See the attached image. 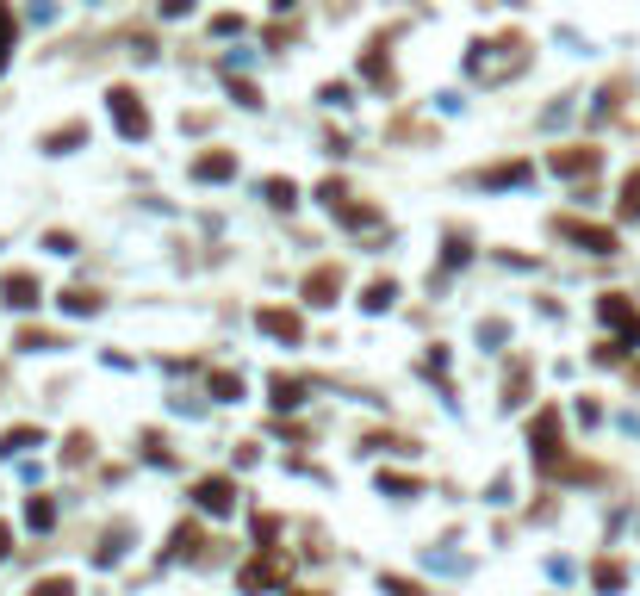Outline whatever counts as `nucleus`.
I'll return each instance as SVG.
<instances>
[{
  "label": "nucleus",
  "instance_id": "obj_15",
  "mask_svg": "<svg viewBox=\"0 0 640 596\" xmlns=\"http://www.w3.org/2000/svg\"><path fill=\"white\" fill-rule=\"evenodd\" d=\"M199 522H187V528H175V547H168V560H199Z\"/></svg>",
  "mask_w": 640,
  "mask_h": 596
},
{
  "label": "nucleus",
  "instance_id": "obj_2",
  "mask_svg": "<svg viewBox=\"0 0 640 596\" xmlns=\"http://www.w3.org/2000/svg\"><path fill=\"white\" fill-rule=\"evenodd\" d=\"M554 237L560 243H578L584 255H615L622 248V237L609 224H591V217H554Z\"/></svg>",
  "mask_w": 640,
  "mask_h": 596
},
{
  "label": "nucleus",
  "instance_id": "obj_5",
  "mask_svg": "<svg viewBox=\"0 0 640 596\" xmlns=\"http://www.w3.org/2000/svg\"><path fill=\"white\" fill-rule=\"evenodd\" d=\"M193 503H199L206 516H230V510H237V485H230L224 472H206V479H193Z\"/></svg>",
  "mask_w": 640,
  "mask_h": 596
},
{
  "label": "nucleus",
  "instance_id": "obj_37",
  "mask_svg": "<svg viewBox=\"0 0 640 596\" xmlns=\"http://www.w3.org/2000/svg\"><path fill=\"white\" fill-rule=\"evenodd\" d=\"M299 596H305V591H299Z\"/></svg>",
  "mask_w": 640,
  "mask_h": 596
},
{
  "label": "nucleus",
  "instance_id": "obj_20",
  "mask_svg": "<svg viewBox=\"0 0 640 596\" xmlns=\"http://www.w3.org/2000/svg\"><path fill=\"white\" fill-rule=\"evenodd\" d=\"M268 206H299V187H292V180H286V175H274V180H268Z\"/></svg>",
  "mask_w": 640,
  "mask_h": 596
},
{
  "label": "nucleus",
  "instance_id": "obj_19",
  "mask_svg": "<svg viewBox=\"0 0 640 596\" xmlns=\"http://www.w3.org/2000/svg\"><path fill=\"white\" fill-rule=\"evenodd\" d=\"M13 37H19V19H13V6L0 0V69H6V56H13Z\"/></svg>",
  "mask_w": 640,
  "mask_h": 596
},
{
  "label": "nucleus",
  "instance_id": "obj_11",
  "mask_svg": "<svg viewBox=\"0 0 640 596\" xmlns=\"http://www.w3.org/2000/svg\"><path fill=\"white\" fill-rule=\"evenodd\" d=\"M237 175V156L230 149H206L199 162H193V180H230Z\"/></svg>",
  "mask_w": 640,
  "mask_h": 596
},
{
  "label": "nucleus",
  "instance_id": "obj_21",
  "mask_svg": "<svg viewBox=\"0 0 640 596\" xmlns=\"http://www.w3.org/2000/svg\"><path fill=\"white\" fill-rule=\"evenodd\" d=\"M391 298H398V286H391V280H373V286H367V298H361V305H367V311H386Z\"/></svg>",
  "mask_w": 640,
  "mask_h": 596
},
{
  "label": "nucleus",
  "instance_id": "obj_14",
  "mask_svg": "<svg viewBox=\"0 0 640 596\" xmlns=\"http://www.w3.org/2000/svg\"><path fill=\"white\" fill-rule=\"evenodd\" d=\"M37 441H44V435H37L32 422H19V429H6V435H0V454L13 460V454H25V448H37Z\"/></svg>",
  "mask_w": 640,
  "mask_h": 596
},
{
  "label": "nucleus",
  "instance_id": "obj_4",
  "mask_svg": "<svg viewBox=\"0 0 640 596\" xmlns=\"http://www.w3.org/2000/svg\"><path fill=\"white\" fill-rule=\"evenodd\" d=\"M107 112H112V125H118V131H125L131 143L149 137V112H143L137 87H112V94H107Z\"/></svg>",
  "mask_w": 640,
  "mask_h": 596
},
{
  "label": "nucleus",
  "instance_id": "obj_17",
  "mask_svg": "<svg viewBox=\"0 0 640 596\" xmlns=\"http://www.w3.org/2000/svg\"><path fill=\"white\" fill-rule=\"evenodd\" d=\"M591 584H597V591H622V584H628V571H622L615 560H597V565H591Z\"/></svg>",
  "mask_w": 640,
  "mask_h": 596
},
{
  "label": "nucleus",
  "instance_id": "obj_25",
  "mask_svg": "<svg viewBox=\"0 0 640 596\" xmlns=\"http://www.w3.org/2000/svg\"><path fill=\"white\" fill-rule=\"evenodd\" d=\"M63 460H69V466H87V460H94V441H87V435H69V441H63Z\"/></svg>",
  "mask_w": 640,
  "mask_h": 596
},
{
  "label": "nucleus",
  "instance_id": "obj_27",
  "mask_svg": "<svg viewBox=\"0 0 640 596\" xmlns=\"http://www.w3.org/2000/svg\"><path fill=\"white\" fill-rule=\"evenodd\" d=\"M32 596H75V578H37Z\"/></svg>",
  "mask_w": 640,
  "mask_h": 596
},
{
  "label": "nucleus",
  "instance_id": "obj_26",
  "mask_svg": "<svg viewBox=\"0 0 640 596\" xmlns=\"http://www.w3.org/2000/svg\"><path fill=\"white\" fill-rule=\"evenodd\" d=\"M622 217H640V168L622 180Z\"/></svg>",
  "mask_w": 640,
  "mask_h": 596
},
{
  "label": "nucleus",
  "instance_id": "obj_6",
  "mask_svg": "<svg viewBox=\"0 0 640 596\" xmlns=\"http://www.w3.org/2000/svg\"><path fill=\"white\" fill-rule=\"evenodd\" d=\"M597 317H604L609 329H622V342H635V349H640V311L622 298V292H604V298H597Z\"/></svg>",
  "mask_w": 640,
  "mask_h": 596
},
{
  "label": "nucleus",
  "instance_id": "obj_34",
  "mask_svg": "<svg viewBox=\"0 0 640 596\" xmlns=\"http://www.w3.org/2000/svg\"><path fill=\"white\" fill-rule=\"evenodd\" d=\"M6 547H13V528L0 522V560H6Z\"/></svg>",
  "mask_w": 640,
  "mask_h": 596
},
{
  "label": "nucleus",
  "instance_id": "obj_32",
  "mask_svg": "<svg viewBox=\"0 0 640 596\" xmlns=\"http://www.w3.org/2000/svg\"><path fill=\"white\" fill-rule=\"evenodd\" d=\"M212 32H218V37H237V32H243V19H237V13H218Z\"/></svg>",
  "mask_w": 640,
  "mask_h": 596
},
{
  "label": "nucleus",
  "instance_id": "obj_13",
  "mask_svg": "<svg viewBox=\"0 0 640 596\" xmlns=\"http://www.w3.org/2000/svg\"><path fill=\"white\" fill-rule=\"evenodd\" d=\"M523 180H529V162H498L479 175V187H523Z\"/></svg>",
  "mask_w": 640,
  "mask_h": 596
},
{
  "label": "nucleus",
  "instance_id": "obj_10",
  "mask_svg": "<svg viewBox=\"0 0 640 596\" xmlns=\"http://www.w3.org/2000/svg\"><path fill=\"white\" fill-rule=\"evenodd\" d=\"M0 298H6L13 311H32L37 305V280L32 274H6V280H0Z\"/></svg>",
  "mask_w": 640,
  "mask_h": 596
},
{
  "label": "nucleus",
  "instance_id": "obj_35",
  "mask_svg": "<svg viewBox=\"0 0 640 596\" xmlns=\"http://www.w3.org/2000/svg\"><path fill=\"white\" fill-rule=\"evenodd\" d=\"M274 6H299V0H274Z\"/></svg>",
  "mask_w": 640,
  "mask_h": 596
},
{
  "label": "nucleus",
  "instance_id": "obj_12",
  "mask_svg": "<svg viewBox=\"0 0 640 596\" xmlns=\"http://www.w3.org/2000/svg\"><path fill=\"white\" fill-rule=\"evenodd\" d=\"M268 391H274V410H299V404H305V391H311V386H305L299 373H280V379H274Z\"/></svg>",
  "mask_w": 640,
  "mask_h": 596
},
{
  "label": "nucleus",
  "instance_id": "obj_3",
  "mask_svg": "<svg viewBox=\"0 0 640 596\" xmlns=\"http://www.w3.org/2000/svg\"><path fill=\"white\" fill-rule=\"evenodd\" d=\"M286 578H292V560H286V553H255L249 565H243V571H237V584H243V591H280Z\"/></svg>",
  "mask_w": 640,
  "mask_h": 596
},
{
  "label": "nucleus",
  "instance_id": "obj_1",
  "mask_svg": "<svg viewBox=\"0 0 640 596\" xmlns=\"http://www.w3.org/2000/svg\"><path fill=\"white\" fill-rule=\"evenodd\" d=\"M560 441H566V429H560V410H541V417L529 422V448H534V466H541L547 479L566 466V448H560Z\"/></svg>",
  "mask_w": 640,
  "mask_h": 596
},
{
  "label": "nucleus",
  "instance_id": "obj_23",
  "mask_svg": "<svg viewBox=\"0 0 640 596\" xmlns=\"http://www.w3.org/2000/svg\"><path fill=\"white\" fill-rule=\"evenodd\" d=\"M628 349H635V342H622V336H609L604 349L591 354V360H597V367H615V360H628Z\"/></svg>",
  "mask_w": 640,
  "mask_h": 596
},
{
  "label": "nucleus",
  "instance_id": "obj_18",
  "mask_svg": "<svg viewBox=\"0 0 640 596\" xmlns=\"http://www.w3.org/2000/svg\"><path fill=\"white\" fill-rule=\"evenodd\" d=\"M25 522H32L37 534H44V528H56V497H32V503H25Z\"/></svg>",
  "mask_w": 640,
  "mask_h": 596
},
{
  "label": "nucleus",
  "instance_id": "obj_28",
  "mask_svg": "<svg viewBox=\"0 0 640 596\" xmlns=\"http://www.w3.org/2000/svg\"><path fill=\"white\" fill-rule=\"evenodd\" d=\"M87 137V131H81V125H69V131H50V137H44V149H56V156H63V149H69V143H81Z\"/></svg>",
  "mask_w": 640,
  "mask_h": 596
},
{
  "label": "nucleus",
  "instance_id": "obj_29",
  "mask_svg": "<svg viewBox=\"0 0 640 596\" xmlns=\"http://www.w3.org/2000/svg\"><path fill=\"white\" fill-rule=\"evenodd\" d=\"M380 584H386V596H423V584H411V578H398V571H386Z\"/></svg>",
  "mask_w": 640,
  "mask_h": 596
},
{
  "label": "nucleus",
  "instance_id": "obj_22",
  "mask_svg": "<svg viewBox=\"0 0 640 596\" xmlns=\"http://www.w3.org/2000/svg\"><path fill=\"white\" fill-rule=\"evenodd\" d=\"M380 491H391V497H417L423 485H417V479H404V472H380Z\"/></svg>",
  "mask_w": 640,
  "mask_h": 596
},
{
  "label": "nucleus",
  "instance_id": "obj_8",
  "mask_svg": "<svg viewBox=\"0 0 640 596\" xmlns=\"http://www.w3.org/2000/svg\"><path fill=\"white\" fill-rule=\"evenodd\" d=\"M255 323H261V336H274V342H305V323H299V311L261 305V311H255Z\"/></svg>",
  "mask_w": 640,
  "mask_h": 596
},
{
  "label": "nucleus",
  "instance_id": "obj_24",
  "mask_svg": "<svg viewBox=\"0 0 640 596\" xmlns=\"http://www.w3.org/2000/svg\"><path fill=\"white\" fill-rule=\"evenodd\" d=\"M212 398H218V404L243 398V379H237V373H212Z\"/></svg>",
  "mask_w": 640,
  "mask_h": 596
},
{
  "label": "nucleus",
  "instance_id": "obj_33",
  "mask_svg": "<svg viewBox=\"0 0 640 596\" xmlns=\"http://www.w3.org/2000/svg\"><path fill=\"white\" fill-rule=\"evenodd\" d=\"M162 13H168V19H187V13H193V0H162Z\"/></svg>",
  "mask_w": 640,
  "mask_h": 596
},
{
  "label": "nucleus",
  "instance_id": "obj_36",
  "mask_svg": "<svg viewBox=\"0 0 640 596\" xmlns=\"http://www.w3.org/2000/svg\"><path fill=\"white\" fill-rule=\"evenodd\" d=\"M635 386H640V367H635Z\"/></svg>",
  "mask_w": 640,
  "mask_h": 596
},
{
  "label": "nucleus",
  "instance_id": "obj_16",
  "mask_svg": "<svg viewBox=\"0 0 640 596\" xmlns=\"http://www.w3.org/2000/svg\"><path fill=\"white\" fill-rule=\"evenodd\" d=\"M63 311L94 317V311H100V292H94V286H75V292H63Z\"/></svg>",
  "mask_w": 640,
  "mask_h": 596
},
{
  "label": "nucleus",
  "instance_id": "obj_31",
  "mask_svg": "<svg viewBox=\"0 0 640 596\" xmlns=\"http://www.w3.org/2000/svg\"><path fill=\"white\" fill-rule=\"evenodd\" d=\"M367 81H380V87L391 81V69H386V50H373V56H367Z\"/></svg>",
  "mask_w": 640,
  "mask_h": 596
},
{
  "label": "nucleus",
  "instance_id": "obj_30",
  "mask_svg": "<svg viewBox=\"0 0 640 596\" xmlns=\"http://www.w3.org/2000/svg\"><path fill=\"white\" fill-rule=\"evenodd\" d=\"M19 349H56V336L50 329H19Z\"/></svg>",
  "mask_w": 640,
  "mask_h": 596
},
{
  "label": "nucleus",
  "instance_id": "obj_7",
  "mask_svg": "<svg viewBox=\"0 0 640 596\" xmlns=\"http://www.w3.org/2000/svg\"><path fill=\"white\" fill-rule=\"evenodd\" d=\"M597 162H604V156H597L591 143H572V149H554V175H566V180H591V175H597Z\"/></svg>",
  "mask_w": 640,
  "mask_h": 596
},
{
  "label": "nucleus",
  "instance_id": "obj_9",
  "mask_svg": "<svg viewBox=\"0 0 640 596\" xmlns=\"http://www.w3.org/2000/svg\"><path fill=\"white\" fill-rule=\"evenodd\" d=\"M336 292H342V268H318V274H305V298L311 305H336Z\"/></svg>",
  "mask_w": 640,
  "mask_h": 596
}]
</instances>
